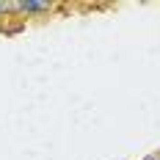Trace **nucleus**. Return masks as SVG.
Wrapping results in <instances>:
<instances>
[{
	"label": "nucleus",
	"instance_id": "1",
	"mask_svg": "<svg viewBox=\"0 0 160 160\" xmlns=\"http://www.w3.org/2000/svg\"><path fill=\"white\" fill-rule=\"evenodd\" d=\"M52 3L47 0H22V3H14V11H22V14H39V11H50Z\"/></svg>",
	"mask_w": 160,
	"mask_h": 160
}]
</instances>
